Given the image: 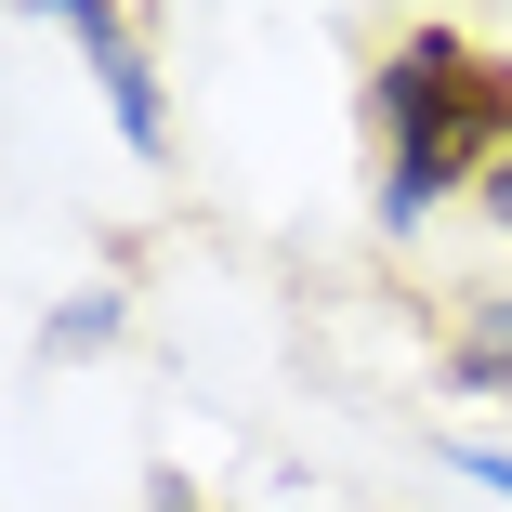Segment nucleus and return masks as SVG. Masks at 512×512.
<instances>
[{"label": "nucleus", "instance_id": "obj_1", "mask_svg": "<svg viewBox=\"0 0 512 512\" xmlns=\"http://www.w3.org/2000/svg\"><path fill=\"white\" fill-rule=\"evenodd\" d=\"M381 92H394V184H381V211H394V224H407V211H434L460 171H499V158H512V79L473 66L447 27L407 40Z\"/></svg>", "mask_w": 512, "mask_h": 512}, {"label": "nucleus", "instance_id": "obj_2", "mask_svg": "<svg viewBox=\"0 0 512 512\" xmlns=\"http://www.w3.org/2000/svg\"><path fill=\"white\" fill-rule=\"evenodd\" d=\"M66 40L92 53V79H106L119 145H132V158H158V79H145V53H132V14H66Z\"/></svg>", "mask_w": 512, "mask_h": 512}, {"label": "nucleus", "instance_id": "obj_3", "mask_svg": "<svg viewBox=\"0 0 512 512\" xmlns=\"http://www.w3.org/2000/svg\"><path fill=\"white\" fill-rule=\"evenodd\" d=\"M460 473H473V486H499V499H512V447H460Z\"/></svg>", "mask_w": 512, "mask_h": 512}, {"label": "nucleus", "instance_id": "obj_4", "mask_svg": "<svg viewBox=\"0 0 512 512\" xmlns=\"http://www.w3.org/2000/svg\"><path fill=\"white\" fill-rule=\"evenodd\" d=\"M486 211H499V224H512V158H499V171H486Z\"/></svg>", "mask_w": 512, "mask_h": 512}]
</instances>
